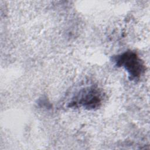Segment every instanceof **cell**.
<instances>
[{
  "instance_id": "6da1fadb",
  "label": "cell",
  "mask_w": 150,
  "mask_h": 150,
  "mask_svg": "<svg viewBox=\"0 0 150 150\" xmlns=\"http://www.w3.org/2000/svg\"><path fill=\"white\" fill-rule=\"evenodd\" d=\"M113 60L117 66L123 67L127 70L131 80H138L145 70L143 62L132 51H127L115 56Z\"/></svg>"
},
{
  "instance_id": "7a4b0ae2",
  "label": "cell",
  "mask_w": 150,
  "mask_h": 150,
  "mask_svg": "<svg viewBox=\"0 0 150 150\" xmlns=\"http://www.w3.org/2000/svg\"><path fill=\"white\" fill-rule=\"evenodd\" d=\"M100 91L95 88L86 89L77 96L75 100L71 102V106H83L87 109H94L101 102Z\"/></svg>"
}]
</instances>
